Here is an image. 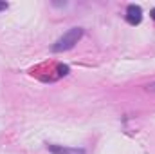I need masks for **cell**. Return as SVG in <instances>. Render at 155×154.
<instances>
[{"mask_svg":"<svg viewBox=\"0 0 155 154\" xmlns=\"http://www.w3.org/2000/svg\"><path fill=\"white\" fill-rule=\"evenodd\" d=\"M81 37H83V29H81V27H72V29H69L63 37H60V38L52 44L51 51H52V53L69 51V49H72L78 42L81 40Z\"/></svg>","mask_w":155,"mask_h":154,"instance_id":"6da1fadb","label":"cell"},{"mask_svg":"<svg viewBox=\"0 0 155 154\" xmlns=\"http://www.w3.org/2000/svg\"><path fill=\"white\" fill-rule=\"evenodd\" d=\"M124 18H126V22H128L130 26H137V24H141V20H143V9H141V5L130 4V5L126 7V15H124Z\"/></svg>","mask_w":155,"mask_h":154,"instance_id":"7a4b0ae2","label":"cell"},{"mask_svg":"<svg viewBox=\"0 0 155 154\" xmlns=\"http://www.w3.org/2000/svg\"><path fill=\"white\" fill-rule=\"evenodd\" d=\"M47 149L52 154H85L83 149H71V147H61V145H47Z\"/></svg>","mask_w":155,"mask_h":154,"instance_id":"3957f363","label":"cell"},{"mask_svg":"<svg viewBox=\"0 0 155 154\" xmlns=\"http://www.w3.org/2000/svg\"><path fill=\"white\" fill-rule=\"evenodd\" d=\"M146 91H150V93H155V82H153V83H148V85H146Z\"/></svg>","mask_w":155,"mask_h":154,"instance_id":"277c9868","label":"cell"},{"mask_svg":"<svg viewBox=\"0 0 155 154\" xmlns=\"http://www.w3.org/2000/svg\"><path fill=\"white\" fill-rule=\"evenodd\" d=\"M2 9H7V4H4V2H0V11Z\"/></svg>","mask_w":155,"mask_h":154,"instance_id":"5b68a950","label":"cell"},{"mask_svg":"<svg viewBox=\"0 0 155 154\" xmlns=\"http://www.w3.org/2000/svg\"><path fill=\"white\" fill-rule=\"evenodd\" d=\"M150 16H152V18H153V20H155V7H153V9H152V11H150Z\"/></svg>","mask_w":155,"mask_h":154,"instance_id":"8992f818","label":"cell"}]
</instances>
